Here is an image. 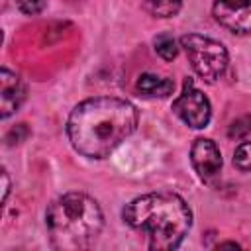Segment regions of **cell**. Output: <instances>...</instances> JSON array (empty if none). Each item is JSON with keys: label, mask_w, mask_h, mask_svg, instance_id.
<instances>
[{"label": "cell", "mask_w": 251, "mask_h": 251, "mask_svg": "<svg viewBox=\"0 0 251 251\" xmlns=\"http://www.w3.org/2000/svg\"><path fill=\"white\" fill-rule=\"evenodd\" d=\"M137 127V110L131 102L98 96L75 106L67 122V135L75 151L88 159H104Z\"/></svg>", "instance_id": "6da1fadb"}, {"label": "cell", "mask_w": 251, "mask_h": 251, "mask_svg": "<svg viewBox=\"0 0 251 251\" xmlns=\"http://www.w3.org/2000/svg\"><path fill=\"white\" fill-rule=\"evenodd\" d=\"M124 222L141 231L151 249H176L188 235L192 226V212L188 204L173 192H151L133 198L122 212Z\"/></svg>", "instance_id": "7a4b0ae2"}, {"label": "cell", "mask_w": 251, "mask_h": 251, "mask_svg": "<svg viewBox=\"0 0 251 251\" xmlns=\"http://www.w3.org/2000/svg\"><path fill=\"white\" fill-rule=\"evenodd\" d=\"M45 226L55 249L76 251L96 241L104 226V216L94 198L82 192H69L49 204Z\"/></svg>", "instance_id": "3957f363"}, {"label": "cell", "mask_w": 251, "mask_h": 251, "mask_svg": "<svg viewBox=\"0 0 251 251\" xmlns=\"http://www.w3.org/2000/svg\"><path fill=\"white\" fill-rule=\"evenodd\" d=\"M178 43L184 49L194 73L200 78H204L206 82H216L224 76L229 57L226 47L220 41L200 33H188V35H182Z\"/></svg>", "instance_id": "277c9868"}, {"label": "cell", "mask_w": 251, "mask_h": 251, "mask_svg": "<svg viewBox=\"0 0 251 251\" xmlns=\"http://www.w3.org/2000/svg\"><path fill=\"white\" fill-rule=\"evenodd\" d=\"M173 112L190 127L194 129H202L208 126L210 118H212V108H210V100L204 96V92H200L192 80L184 82L182 92L178 94V98L173 102Z\"/></svg>", "instance_id": "5b68a950"}, {"label": "cell", "mask_w": 251, "mask_h": 251, "mask_svg": "<svg viewBox=\"0 0 251 251\" xmlns=\"http://www.w3.org/2000/svg\"><path fill=\"white\" fill-rule=\"evenodd\" d=\"M214 18L231 33H251V0H214Z\"/></svg>", "instance_id": "8992f818"}, {"label": "cell", "mask_w": 251, "mask_h": 251, "mask_svg": "<svg viewBox=\"0 0 251 251\" xmlns=\"http://www.w3.org/2000/svg\"><path fill=\"white\" fill-rule=\"evenodd\" d=\"M190 163L196 175L204 182H210L212 178L218 176L222 169V153L212 139L198 137L190 147Z\"/></svg>", "instance_id": "52a82bcc"}, {"label": "cell", "mask_w": 251, "mask_h": 251, "mask_svg": "<svg viewBox=\"0 0 251 251\" xmlns=\"http://www.w3.org/2000/svg\"><path fill=\"white\" fill-rule=\"evenodd\" d=\"M25 100V84L20 75L2 67L0 71V116L10 118Z\"/></svg>", "instance_id": "ba28073f"}, {"label": "cell", "mask_w": 251, "mask_h": 251, "mask_svg": "<svg viewBox=\"0 0 251 251\" xmlns=\"http://www.w3.org/2000/svg\"><path fill=\"white\" fill-rule=\"evenodd\" d=\"M137 92H141L145 98H167L175 90V82L165 76H157L151 73H145L135 82Z\"/></svg>", "instance_id": "9c48e42d"}, {"label": "cell", "mask_w": 251, "mask_h": 251, "mask_svg": "<svg viewBox=\"0 0 251 251\" xmlns=\"http://www.w3.org/2000/svg\"><path fill=\"white\" fill-rule=\"evenodd\" d=\"M182 0H143L145 10L155 18H173L178 14Z\"/></svg>", "instance_id": "30bf717a"}, {"label": "cell", "mask_w": 251, "mask_h": 251, "mask_svg": "<svg viewBox=\"0 0 251 251\" xmlns=\"http://www.w3.org/2000/svg\"><path fill=\"white\" fill-rule=\"evenodd\" d=\"M153 45H155L157 55L163 57L165 61H173V59L178 55L176 39H175L171 33H159V35L153 39Z\"/></svg>", "instance_id": "8fae6325"}, {"label": "cell", "mask_w": 251, "mask_h": 251, "mask_svg": "<svg viewBox=\"0 0 251 251\" xmlns=\"http://www.w3.org/2000/svg\"><path fill=\"white\" fill-rule=\"evenodd\" d=\"M233 165L239 171H251V141H243L233 151Z\"/></svg>", "instance_id": "7c38bea8"}, {"label": "cell", "mask_w": 251, "mask_h": 251, "mask_svg": "<svg viewBox=\"0 0 251 251\" xmlns=\"http://www.w3.org/2000/svg\"><path fill=\"white\" fill-rule=\"evenodd\" d=\"M247 133H251V116H241L235 122H231L227 129L229 139H243Z\"/></svg>", "instance_id": "4fadbf2b"}, {"label": "cell", "mask_w": 251, "mask_h": 251, "mask_svg": "<svg viewBox=\"0 0 251 251\" xmlns=\"http://www.w3.org/2000/svg\"><path fill=\"white\" fill-rule=\"evenodd\" d=\"M16 6L22 14L25 16H35L39 12H43L45 8V2L43 0H16Z\"/></svg>", "instance_id": "5bb4252c"}, {"label": "cell", "mask_w": 251, "mask_h": 251, "mask_svg": "<svg viewBox=\"0 0 251 251\" xmlns=\"http://www.w3.org/2000/svg\"><path fill=\"white\" fill-rule=\"evenodd\" d=\"M8 192H10V178H8L6 169H2V202H6Z\"/></svg>", "instance_id": "9a60e30c"}, {"label": "cell", "mask_w": 251, "mask_h": 251, "mask_svg": "<svg viewBox=\"0 0 251 251\" xmlns=\"http://www.w3.org/2000/svg\"><path fill=\"white\" fill-rule=\"evenodd\" d=\"M218 247H220V249H222V247H239V243H233V241H227V243H220Z\"/></svg>", "instance_id": "2e32d148"}]
</instances>
